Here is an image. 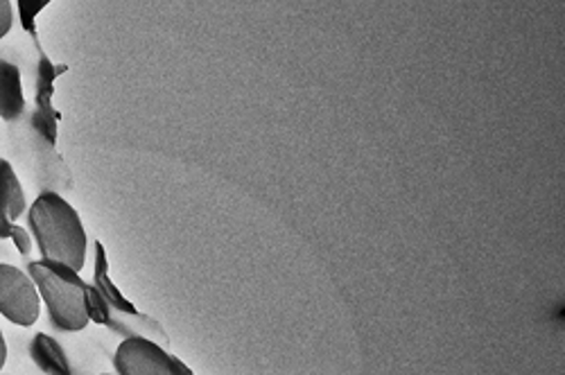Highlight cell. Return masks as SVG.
<instances>
[{"mask_svg": "<svg viewBox=\"0 0 565 375\" xmlns=\"http://www.w3.org/2000/svg\"><path fill=\"white\" fill-rule=\"evenodd\" d=\"M25 109L21 71L10 64L0 62V118L17 120Z\"/></svg>", "mask_w": 565, "mask_h": 375, "instance_id": "8992f818", "label": "cell"}, {"mask_svg": "<svg viewBox=\"0 0 565 375\" xmlns=\"http://www.w3.org/2000/svg\"><path fill=\"white\" fill-rule=\"evenodd\" d=\"M14 21V6L10 0H0V39H6L8 32L12 30Z\"/></svg>", "mask_w": 565, "mask_h": 375, "instance_id": "9c48e42d", "label": "cell"}, {"mask_svg": "<svg viewBox=\"0 0 565 375\" xmlns=\"http://www.w3.org/2000/svg\"><path fill=\"white\" fill-rule=\"evenodd\" d=\"M100 375H109V373H100Z\"/></svg>", "mask_w": 565, "mask_h": 375, "instance_id": "4fadbf2b", "label": "cell"}, {"mask_svg": "<svg viewBox=\"0 0 565 375\" xmlns=\"http://www.w3.org/2000/svg\"><path fill=\"white\" fill-rule=\"evenodd\" d=\"M8 362V344H6V338H3V331H0V371H3Z\"/></svg>", "mask_w": 565, "mask_h": 375, "instance_id": "8fae6325", "label": "cell"}, {"mask_svg": "<svg viewBox=\"0 0 565 375\" xmlns=\"http://www.w3.org/2000/svg\"><path fill=\"white\" fill-rule=\"evenodd\" d=\"M30 353H32V360L49 375H71V364L66 360V353L53 338L39 333L32 340Z\"/></svg>", "mask_w": 565, "mask_h": 375, "instance_id": "52a82bcc", "label": "cell"}, {"mask_svg": "<svg viewBox=\"0 0 565 375\" xmlns=\"http://www.w3.org/2000/svg\"><path fill=\"white\" fill-rule=\"evenodd\" d=\"M118 375H172L170 355L150 340L129 338L116 351Z\"/></svg>", "mask_w": 565, "mask_h": 375, "instance_id": "277c9868", "label": "cell"}, {"mask_svg": "<svg viewBox=\"0 0 565 375\" xmlns=\"http://www.w3.org/2000/svg\"><path fill=\"white\" fill-rule=\"evenodd\" d=\"M30 278L34 280L39 297L49 306L51 319L62 331H84L86 323L90 321L86 306V286L75 271L39 260L30 262Z\"/></svg>", "mask_w": 565, "mask_h": 375, "instance_id": "7a4b0ae2", "label": "cell"}, {"mask_svg": "<svg viewBox=\"0 0 565 375\" xmlns=\"http://www.w3.org/2000/svg\"><path fill=\"white\" fill-rule=\"evenodd\" d=\"M25 211V193L23 185L14 172V168L0 159V219L6 224H14Z\"/></svg>", "mask_w": 565, "mask_h": 375, "instance_id": "5b68a950", "label": "cell"}, {"mask_svg": "<svg viewBox=\"0 0 565 375\" xmlns=\"http://www.w3.org/2000/svg\"><path fill=\"white\" fill-rule=\"evenodd\" d=\"M86 306H88V317L93 321H98V323L107 321V308H105V303H103V299L98 297L96 290L86 288Z\"/></svg>", "mask_w": 565, "mask_h": 375, "instance_id": "ba28073f", "label": "cell"}, {"mask_svg": "<svg viewBox=\"0 0 565 375\" xmlns=\"http://www.w3.org/2000/svg\"><path fill=\"white\" fill-rule=\"evenodd\" d=\"M170 364H172V375H193L191 371H188L179 360H174V357H170Z\"/></svg>", "mask_w": 565, "mask_h": 375, "instance_id": "7c38bea8", "label": "cell"}, {"mask_svg": "<svg viewBox=\"0 0 565 375\" xmlns=\"http://www.w3.org/2000/svg\"><path fill=\"white\" fill-rule=\"evenodd\" d=\"M28 217L43 260L79 274L86 262V233L77 211L57 193H43Z\"/></svg>", "mask_w": 565, "mask_h": 375, "instance_id": "6da1fadb", "label": "cell"}, {"mask_svg": "<svg viewBox=\"0 0 565 375\" xmlns=\"http://www.w3.org/2000/svg\"><path fill=\"white\" fill-rule=\"evenodd\" d=\"M8 236L14 240V245L19 247L21 254H30L32 243H30V236L21 226H8Z\"/></svg>", "mask_w": 565, "mask_h": 375, "instance_id": "30bf717a", "label": "cell"}, {"mask_svg": "<svg viewBox=\"0 0 565 375\" xmlns=\"http://www.w3.org/2000/svg\"><path fill=\"white\" fill-rule=\"evenodd\" d=\"M0 314L30 328L41 314V297L34 280L14 265L0 262Z\"/></svg>", "mask_w": 565, "mask_h": 375, "instance_id": "3957f363", "label": "cell"}]
</instances>
